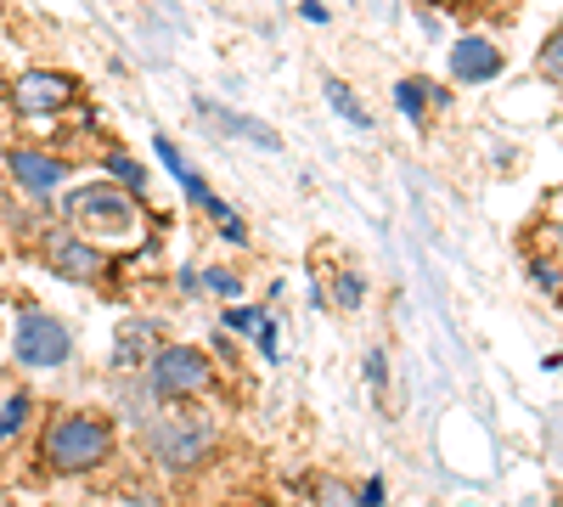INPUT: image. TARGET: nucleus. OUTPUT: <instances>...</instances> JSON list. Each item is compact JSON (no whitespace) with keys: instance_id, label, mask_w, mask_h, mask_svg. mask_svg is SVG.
<instances>
[{"instance_id":"nucleus-1","label":"nucleus","mask_w":563,"mask_h":507,"mask_svg":"<svg viewBox=\"0 0 563 507\" xmlns=\"http://www.w3.org/2000/svg\"><path fill=\"white\" fill-rule=\"evenodd\" d=\"M63 220H68L74 238L97 243L102 254H108V243L124 249V243L141 238V203H135L124 187H113V180H90V187H74Z\"/></svg>"},{"instance_id":"nucleus-2","label":"nucleus","mask_w":563,"mask_h":507,"mask_svg":"<svg viewBox=\"0 0 563 507\" xmlns=\"http://www.w3.org/2000/svg\"><path fill=\"white\" fill-rule=\"evenodd\" d=\"M119 434L108 418H97V411H63V418L45 429L40 451H45V463H52L57 474H90V469H102L108 456H113Z\"/></svg>"},{"instance_id":"nucleus-3","label":"nucleus","mask_w":563,"mask_h":507,"mask_svg":"<svg viewBox=\"0 0 563 507\" xmlns=\"http://www.w3.org/2000/svg\"><path fill=\"white\" fill-rule=\"evenodd\" d=\"M141 440H147L153 463L169 474H186L214 456V423H203L198 411H158V418L141 423Z\"/></svg>"},{"instance_id":"nucleus-4","label":"nucleus","mask_w":563,"mask_h":507,"mask_svg":"<svg viewBox=\"0 0 563 507\" xmlns=\"http://www.w3.org/2000/svg\"><path fill=\"white\" fill-rule=\"evenodd\" d=\"M209 355L198 344H158V355L147 361V389L164 400H186L209 389Z\"/></svg>"},{"instance_id":"nucleus-5","label":"nucleus","mask_w":563,"mask_h":507,"mask_svg":"<svg viewBox=\"0 0 563 507\" xmlns=\"http://www.w3.org/2000/svg\"><path fill=\"white\" fill-rule=\"evenodd\" d=\"M74 97H79V79L63 74V68H23V74L7 85V102H12L18 119H52V113H63Z\"/></svg>"},{"instance_id":"nucleus-6","label":"nucleus","mask_w":563,"mask_h":507,"mask_svg":"<svg viewBox=\"0 0 563 507\" xmlns=\"http://www.w3.org/2000/svg\"><path fill=\"white\" fill-rule=\"evenodd\" d=\"M12 350H18V361H23V366H63V361L74 355V333H68V321H63V316L29 305V310L18 316Z\"/></svg>"},{"instance_id":"nucleus-7","label":"nucleus","mask_w":563,"mask_h":507,"mask_svg":"<svg viewBox=\"0 0 563 507\" xmlns=\"http://www.w3.org/2000/svg\"><path fill=\"white\" fill-rule=\"evenodd\" d=\"M45 265H52L63 283H102V276H108V254L97 243L74 238L68 225H63V232H52V243H45Z\"/></svg>"},{"instance_id":"nucleus-8","label":"nucleus","mask_w":563,"mask_h":507,"mask_svg":"<svg viewBox=\"0 0 563 507\" xmlns=\"http://www.w3.org/2000/svg\"><path fill=\"white\" fill-rule=\"evenodd\" d=\"M501 68H507L501 45L485 40V34H462V40L451 45V74H456V85H490V79H501Z\"/></svg>"},{"instance_id":"nucleus-9","label":"nucleus","mask_w":563,"mask_h":507,"mask_svg":"<svg viewBox=\"0 0 563 507\" xmlns=\"http://www.w3.org/2000/svg\"><path fill=\"white\" fill-rule=\"evenodd\" d=\"M192 108H198V119H203V124H214L220 135H231V142H254V147H265V153H276V147H282V135H276L265 119H254V113H238V108L209 102V97H198Z\"/></svg>"},{"instance_id":"nucleus-10","label":"nucleus","mask_w":563,"mask_h":507,"mask_svg":"<svg viewBox=\"0 0 563 507\" xmlns=\"http://www.w3.org/2000/svg\"><path fill=\"white\" fill-rule=\"evenodd\" d=\"M7 164H12V180H18L29 198L57 192V187H63V175H68V164H63L57 153H34V147H18Z\"/></svg>"},{"instance_id":"nucleus-11","label":"nucleus","mask_w":563,"mask_h":507,"mask_svg":"<svg viewBox=\"0 0 563 507\" xmlns=\"http://www.w3.org/2000/svg\"><path fill=\"white\" fill-rule=\"evenodd\" d=\"M158 321H147V316H130L124 328L113 333V366L124 373V366H147L153 355H158Z\"/></svg>"},{"instance_id":"nucleus-12","label":"nucleus","mask_w":563,"mask_h":507,"mask_svg":"<svg viewBox=\"0 0 563 507\" xmlns=\"http://www.w3.org/2000/svg\"><path fill=\"white\" fill-rule=\"evenodd\" d=\"M158 164H164V169H169V175L180 180V192L192 198V203H203V198H209V180H203V175H198L192 164L180 158V147L169 142V135H158Z\"/></svg>"},{"instance_id":"nucleus-13","label":"nucleus","mask_w":563,"mask_h":507,"mask_svg":"<svg viewBox=\"0 0 563 507\" xmlns=\"http://www.w3.org/2000/svg\"><path fill=\"white\" fill-rule=\"evenodd\" d=\"M29 411H34V395H29V389H18V384H0V445L23 434Z\"/></svg>"},{"instance_id":"nucleus-14","label":"nucleus","mask_w":563,"mask_h":507,"mask_svg":"<svg viewBox=\"0 0 563 507\" xmlns=\"http://www.w3.org/2000/svg\"><path fill=\"white\" fill-rule=\"evenodd\" d=\"M321 90H327V108H333L339 119H350L355 130H372V113H366V102L355 97V90H350L344 79H327Z\"/></svg>"},{"instance_id":"nucleus-15","label":"nucleus","mask_w":563,"mask_h":507,"mask_svg":"<svg viewBox=\"0 0 563 507\" xmlns=\"http://www.w3.org/2000/svg\"><path fill=\"white\" fill-rule=\"evenodd\" d=\"M536 74H541V85L563 90V29L541 40V52H536Z\"/></svg>"},{"instance_id":"nucleus-16","label":"nucleus","mask_w":563,"mask_h":507,"mask_svg":"<svg viewBox=\"0 0 563 507\" xmlns=\"http://www.w3.org/2000/svg\"><path fill=\"white\" fill-rule=\"evenodd\" d=\"M203 209H209V220H214V232L225 238V243H249V225H243V214L231 209V203H220L214 192L203 198Z\"/></svg>"},{"instance_id":"nucleus-17","label":"nucleus","mask_w":563,"mask_h":507,"mask_svg":"<svg viewBox=\"0 0 563 507\" xmlns=\"http://www.w3.org/2000/svg\"><path fill=\"white\" fill-rule=\"evenodd\" d=\"M108 175H113V187H124L130 198L147 192V169H141L130 153H108Z\"/></svg>"},{"instance_id":"nucleus-18","label":"nucleus","mask_w":563,"mask_h":507,"mask_svg":"<svg viewBox=\"0 0 563 507\" xmlns=\"http://www.w3.org/2000/svg\"><path fill=\"white\" fill-rule=\"evenodd\" d=\"M395 102H400V113L411 124H422V113H429V85H422V79H400L395 85Z\"/></svg>"},{"instance_id":"nucleus-19","label":"nucleus","mask_w":563,"mask_h":507,"mask_svg":"<svg viewBox=\"0 0 563 507\" xmlns=\"http://www.w3.org/2000/svg\"><path fill=\"white\" fill-rule=\"evenodd\" d=\"M361 299H366V283L355 271H339V283H333V305L339 310H361Z\"/></svg>"},{"instance_id":"nucleus-20","label":"nucleus","mask_w":563,"mask_h":507,"mask_svg":"<svg viewBox=\"0 0 563 507\" xmlns=\"http://www.w3.org/2000/svg\"><path fill=\"white\" fill-rule=\"evenodd\" d=\"M366 378H372V389L384 395V384H389V355H384V350H372V355H366Z\"/></svg>"},{"instance_id":"nucleus-21","label":"nucleus","mask_w":563,"mask_h":507,"mask_svg":"<svg viewBox=\"0 0 563 507\" xmlns=\"http://www.w3.org/2000/svg\"><path fill=\"white\" fill-rule=\"evenodd\" d=\"M260 321H265V316H260V310H243V305L225 310V328H238V333H260Z\"/></svg>"},{"instance_id":"nucleus-22","label":"nucleus","mask_w":563,"mask_h":507,"mask_svg":"<svg viewBox=\"0 0 563 507\" xmlns=\"http://www.w3.org/2000/svg\"><path fill=\"white\" fill-rule=\"evenodd\" d=\"M530 276H536V283H541V288H552V294H563V276L552 271V260H536V265H530Z\"/></svg>"},{"instance_id":"nucleus-23","label":"nucleus","mask_w":563,"mask_h":507,"mask_svg":"<svg viewBox=\"0 0 563 507\" xmlns=\"http://www.w3.org/2000/svg\"><path fill=\"white\" fill-rule=\"evenodd\" d=\"M203 283L214 288V294H238L243 283H238V276H231V271H203Z\"/></svg>"},{"instance_id":"nucleus-24","label":"nucleus","mask_w":563,"mask_h":507,"mask_svg":"<svg viewBox=\"0 0 563 507\" xmlns=\"http://www.w3.org/2000/svg\"><path fill=\"white\" fill-rule=\"evenodd\" d=\"M384 496H389V491H384V480H366V485H361V502H355V507H384Z\"/></svg>"},{"instance_id":"nucleus-25","label":"nucleus","mask_w":563,"mask_h":507,"mask_svg":"<svg viewBox=\"0 0 563 507\" xmlns=\"http://www.w3.org/2000/svg\"><path fill=\"white\" fill-rule=\"evenodd\" d=\"M254 344H260V355H271V361H276V321H260Z\"/></svg>"},{"instance_id":"nucleus-26","label":"nucleus","mask_w":563,"mask_h":507,"mask_svg":"<svg viewBox=\"0 0 563 507\" xmlns=\"http://www.w3.org/2000/svg\"><path fill=\"white\" fill-rule=\"evenodd\" d=\"M321 507H355V502H350L339 485H327V491H321Z\"/></svg>"},{"instance_id":"nucleus-27","label":"nucleus","mask_w":563,"mask_h":507,"mask_svg":"<svg viewBox=\"0 0 563 507\" xmlns=\"http://www.w3.org/2000/svg\"><path fill=\"white\" fill-rule=\"evenodd\" d=\"M0 85H7V79H0Z\"/></svg>"}]
</instances>
